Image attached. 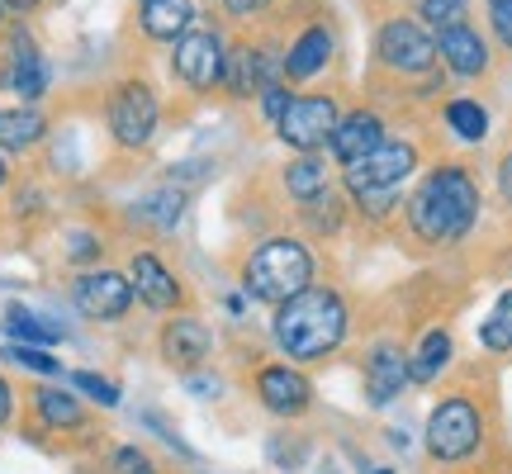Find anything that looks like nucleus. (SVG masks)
Listing matches in <instances>:
<instances>
[{
    "mask_svg": "<svg viewBox=\"0 0 512 474\" xmlns=\"http://www.w3.org/2000/svg\"><path fill=\"white\" fill-rule=\"evenodd\" d=\"M479 181L465 162H432L399 209V233L418 252L456 247L479 223Z\"/></svg>",
    "mask_w": 512,
    "mask_h": 474,
    "instance_id": "obj_1",
    "label": "nucleus"
},
{
    "mask_svg": "<svg viewBox=\"0 0 512 474\" xmlns=\"http://www.w3.org/2000/svg\"><path fill=\"white\" fill-rule=\"evenodd\" d=\"M351 318H356V313H351L347 290H342V285L313 280L309 290H299L294 299L275 304L271 342L285 361L313 370V365H328L337 351L347 347Z\"/></svg>",
    "mask_w": 512,
    "mask_h": 474,
    "instance_id": "obj_2",
    "label": "nucleus"
},
{
    "mask_svg": "<svg viewBox=\"0 0 512 474\" xmlns=\"http://www.w3.org/2000/svg\"><path fill=\"white\" fill-rule=\"evenodd\" d=\"M475 370H465L456 384L441 389V399L432 403L427 413V427H422V451H427V465H437L441 474H460L470 470L475 460H484L489 451V437H494V408L479 394Z\"/></svg>",
    "mask_w": 512,
    "mask_h": 474,
    "instance_id": "obj_3",
    "label": "nucleus"
},
{
    "mask_svg": "<svg viewBox=\"0 0 512 474\" xmlns=\"http://www.w3.org/2000/svg\"><path fill=\"white\" fill-rule=\"evenodd\" d=\"M271 24L285 38V86L290 91L342 76L347 34H342V19L332 15L328 0H280Z\"/></svg>",
    "mask_w": 512,
    "mask_h": 474,
    "instance_id": "obj_4",
    "label": "nucleus"
},
{
    "mask_svg": "<svg viewBox=\"0 0 512 474\" xmlns=\"http://www.w3.org/2000/svg\"><path fill=\"white\" fill-rule=\"evenodd\" d=\"M238 275H242V294L252 304L275 309V304L294 299L299 290H309L318 280V256L299 233H271L261 237L256 247H247Z\"/></svg>",
    "mask_w": 512,
    "mask_h": 474,
    "instance_id": "obj_5",
    "label": "nucleus"
},
{
    "mask_svg": "<svg viewBox=\"0 0 512 474\" xmlns=\"http://www.w3.org/2000/svg\"><path fill=\"white\" fill-rule=\"evenodd\" d=\"M437 62V34L418 24L408 10L375 19V34H370V72L366 86H399V81H418L432 76Z\"/></svg>",
    "mask_w": 512,
    "mask_h": 474,
    "instance_id": "obj_6",
    "label": "nucleus"
},
{
    "mask_svg": "<svg viewBox=\"0 0 512 474\" xmlns=\"http://www.w3.org/2000/svg\"><path fill=\"white\" fill-rule=\"evenodd\" d=\"M162 95L147 76L128 72L114 76L105 95H100V124H105V138H110L119 152H147L162 133Z\"/></svg>",
    "mask_w": 512,
    "mask_h": 474,
    "instance_id": "obj_7",
    "label": "nucleus"
},
{
    "mask_svg": "<svg viewBox=\"0 0 512 474\" xmlns=\"http://www.w3.org/2000/svg\"><path fill=\"white\" fill-rule=\"evenodd\" d=\"M223 57H228V29L219 19H200L190 34H181L171 43V86L190 100V105H204L214 100L223 86Z\"/></svg>",
    "mask_w": 512,
    "mask_h": 474,
    "instance_id": "obj_8",
    "label": "nucleus"
},
{
    "mask_svg": "<svg viewBox=\"0 0 512 474\" xmlns=\"http://www.w3.org/2000/svg\"><path fill=\"white\" fill-rule=\"evenodd\" d=\"M24 432L38 441V446H62V441H95V418L86 399L72 394V389H57V384H34L24 394Z\"/></svg>",
    "mask_w": 512,
    "mask_h": 474,
    "instance_id": "obj_9",
    "label": "nucleus"
},
{
    "mask_svg": "<svg viewBox=\"0 0 512 474\" xmlns=\"http://www.w3.org/2000/svg\"><path fill=\"white\" fill-rule=\"evenodd\" d=\"M351 86H318V91H294L285 119L275 124V138L290 152H323L332 138V128L342 119L351 100Z\"/></svg>",
    "mask_w": 512,
    "mask_h": 474,
    "instance_id": "obj_10",
    "label": "nucleus"
},
{
    "mask_svg": "<svg viewBox=\"0 0 512 474\" xmlns=\"http://www.w3.org/2000/svg\"><path fill=\"white\" fill-rule=\"evenodd\" d=\"M247 389L252 399L280 422H304L318 403V389H313V375L304 365L285 361V356H261L247 370Z\"/></svg>",
    "mask_w": 512,
    "mask_h": 474,
    "instance_id": "obj_11",
    "label": "nucleus"
},
{
    "mask_svg": "<svg viewBox=\"0 0 512 474\" xmlns=\"http://www.w3.org/2000/svg\"><path fill=\"white\" fill-rule=\"evenodd\" d=\"M0 34H5L0 38V91H10L19 105H38L53 91V67L43 43L24 19H10Z\"/></svg>",
    "mask_w": 512,
    "mask_h": 474,
    "instance_id": "obj_12",
    "label": "nucleus"
},
{
    "mask_svg": "<svg viewBox=\"0 0 512 474\" xmlns=\"http://www.w3.org/2000/svg\"><path fill=\"white\" fill-rule=\"evenodd\" d=\"M427 162V147L418 133H389L375 152H366L361 162H351L337 171L342 195H361V190H399L408 176H418V166Z\"/></svg>",
    "mask_w": 512,
    "mask_h": 474,
    "instance_id": "obj_13",
    "label": "nucleus"
},
{
    "mask_svg": "<svg viewBox=\"0 0 512 474\" xmlns=\"http://www.w3.org/2000/svg\"><path fill=\"white\" fill-rule=\"evenodd\" d=\"M124 271H128V285H133L138 309L157 313V318H171V313L190 309V285H185V275L176 271L157 247H133Z\"/></svg>",
    "mask_w": 512,
    "mask_h": 474,
    "instance_id": "obj_14",
    "label": "nucleus"
},
{
    "mask_svg": "<svg viewBox=\"0 0 512 474\" xmlns=\"http://www.w3.org/2000/svg\"><path fill=\"white\" fill-rule=\"evenodd\" d=\"M72 304L86 323L114 328V323H128V313H133L138 299H133L124 266H91V271L72 275Z\"/></svg>",
    "mask_w": 512,
    "mask_h": 474,
    "instance_id": "obj_15",
    "label": "nucleus"
},
{
    "mask_svg": "<svg viewBox=\"0 0 512 474\" xmlns=\"http://www.w3.org/2000/svg\"><path fill=\"white\" fill-rule=\"evenodd\" d=\"M389 114L375 105V100H366V95H351L347 100V110H342V119H337V128H332V138H328V162L342 171V166L351 162H361L366 152H375V147L389 138Z\"/></svg>",
    "mask_w": 512,
    "mask_h": 474,
    "instance_id": "obj_16",
    "label": "nucleus"
},
{
    "mask_svg": "<svg viewBox=\"0 0 512 474\" xmlns=\"http://www.w3.org/2000/svg\"><path fill=\"white\" fill-rule=\"evenodd\" d=\"M214 351H219V337L214 328L204 323L200 313H171L162 318V328H157V356H162L166 370H176V375H195L204 365L214 361Z\"/></svg>",
    "mask_w": 512,
    "mask_h": 474,
    "instance_id": "obj_17",
    "label": "nucleus"
},
{
    "mask_svg": "<svg viewBox=\"0 0 512 474\" xmlns=\"http://www.w3.org/2000/svg\"><path fill=\"white\" fill-rule=\"evenodd\" d=\"M408 347L403 337H375L361 356V399L366 408H389L408 389Z\"/></svg>",
    "mask_w": 512,
    "mask_h": 474,
    "instance_id": "obj_18",
    "label": "nucleus"
},
{
    "mask_svg": "<svg viewBox=\"0 0 512 474\" xmlns=\"http://www.w3.org/2000/svg\"><path fill=\"white\" fill-rule=\"evenodd\" d=\"M275 181H280V200L290 204V214H299L313 200H323L328 190H337V166L323 152H294L290 162L275 171Z\"/></svg>",
    "mask_w": 512,
    "mask_h": 474,
    "instance_id": "obj_19",
    "label": "nucleus"
},
{
    "mask_svg": "<svg viewBox=\"0 0 512 474\" xmlns=\"http://www.w3.org/2000/svg\"><path fill=\"white\" fill-rule=\"evenodd\" d=\"M437 62L441 72L460 76V81H479V76L494 72V48H489V38L479 34L470 19H460V24L437 34Z\"/></svg>",
    "mask_w": 512,
    "mask_h": 474,
    "instance_id": "obj_20",
    "label": "nucleus"
},
{
    "mask_svg": "<svg viewBox=\"0 0 512 474\" xmlns=\"http://www.w3.org/2000/svg\"><path fill=\"white\" fill-rule=\"evenodd\" d=\"M200 24V0H133V29L143 43L162 48Z\"/></svg>",
    "mask_w": 512,
    "mask_h": 474,
    "instance_id": "obj_21",
    "label": "nucleus"
},
{
    "mask_svg": "<svg viewBox=\"0 0 512 474\" xmlns=\"http://www.w3.org/2000/svg\"><path fill=\"white\" fill-rule=\"evenodd\" d=\"M185 209H190V190H181V185H152V190H143L138 200L124 209V219L138 228V233L147 237H171L176 228H181Z\"/></svg>",
    "mask_w": 512,
    "mask_h": 474,
    "instance_id": "obj_22",
    "label": "nucleus"
},
{
    "mask_svg": "<svg viewBox=\"0 0 512 474\" xmlns=\"http://www.w3.org/2000/svg\"><path fill=\"white\" fill-rule=\"evenodd\" d=\"M223 100L233 105H252L261 95V76H256V53H252V34L238 29L228 34V57H223V86H219Z\"/></svg>",
    "mask_w": 512,
    "mask_h": 474,
    "instance_id": "obj_23",
    "label": "nucleus"
},
{
    "mask_svg": "<svg viewBox=\"0 0 512 474\" xmlns=\"http://www.w3.org/2000/svg\"><path fill=\"white\" fill-rule=\"evenodd\" d=\"M456 365V337H451V328H427L408 347V380L413 384H437L446 370Z\"/></svg>",
    "mask_w": 512,
    "mask_h": 474,
    "instance_id": "obj_24",
    "label": "nucleus"
},
{
    "mask_svg": "<svg viewBox=\"0 0 512 474\" xmlns=\"http://www.w3.org/2000/svg\"><path fill=\"white\" fill-rule=\"evenodd\" d=\"M53 119L38 110V105H0V152H34L38 143H48Z\"/></svg>",
    "mask_w": 512,
    "mask_h": 474,
    "instance_id": "obj_25",
    "label": "nucleus"
},
{
    "mask_svg": "<svg viewBox=\"0 0 512 474\" xmlns=\"http://www.w3.org/2000/svg\"><path fill=\"white\" fill-rule=\"evenodd\" d=\"M0 332L10 337V342H24V347H57L67 328L53 323V318H38L34 309H24V304H5V318H0Z\"/></svg>",
    "mask_w": 512,
    "mask_h": 474,
    "instance_id": "obj_26",
    "label": "nucleus"
},
{
    "mask_svg": "<svg viewBox=\"0 0 512 474\" xmlns=\"http://www.w3.org/2000/svg\"><path fill=\"white\" fill-rule=\"evenodd\" d=\"M441 124H446V133L460 138V143H484V138H489V110L479 105L475 95L441 100Z\"/></svg>",
    "mask_w": 512,
    "mask_h": 474,
    "instance_id": "obj_27",
    "label": "nucleus"
},
{
    "mask_svg": "<svg viewBox=\"0 0 512 474\" xmlns=\"http://www.w3.org/2000/svg\"><path fill=\"white\" fill-rule=\"evenodd\" d=\"M53 214V195L43 181H10V219L34 228V223H48Z\"/></svg>",
    "mask_w": 512,
    "mask_h": 474,
    "instance_id": "obj_28",
    "label": "nucleus"
},
{
    "mask_svg": "<svg viewBox=\"0 0 512 474\" xmlns=\"http://www.w3.org/2000/svg\"><path fill=\"white\" fill-rule=\"evenodd\" d=\"M105 233H95V228H67L62 233V261L72 266V271H91V266H105Z\"/></svg>",
    "mask_w": 512,
    "mask_h": 474,
    "instance_id": "obj_29",
    "label": "nucleus"
},
{
    "mask_svg": "<svg viewBox=\"0 0 512 474\" xmlns=\"http://www.w3.org/2000/svg\"><path fill=\"white\" fill-rule=\"evenodd\" d=\"M214 5H219V24L228 34L261 29V24H271L275 10H280V0H214Z\"/></svg>",
    "mask_w": 512,
    "mask_h": 474,
    "instance_id": "obj_30",
    "label": "nucleus"
},
{
    "mask_svg": "<svg viewBox=\"0 0 512 474\" xmlns=\"http://www.w3.org/2000/svg\"><path fill=\"white\" fill-rule=\"evenodd\" d=\"M479 347L489 351V356H508L512 351V290L498 294L494 313L479 323Z\"/></svg>",
    "mask_w": 512,
    "mask_h": 474,
    "instance_id": "obj_31",
    "label": "nucleus"
},
{
    "mask_svg": "<svg viewBox=\"0 0 512 474\" xmlns=\"http://www.w3.org/2000/svg\"><path fill=\"white\" fill-rule=\"evenodd\" d=\"M408 15L427 24L432 34H441V29H451L470 15V0H408Z\"/></svg>",
    "mask_w": 512,
    "mask_h": 474,
    "instance_id": "obj_32",
    "label": "nucleus"
},
{
    "mask_svg": "<svg viewBox=\"0 0 512 474\" xmlns=\"http://www.w3.org/2000/svg\"><path fill=\"white\" fill-rule=\"evenodd\" d=\"M67 380H72V389H81V399L95 403V408H119V403H124V389H119L110 375H100V370H72Z\"/></svg>",
    "mask_w": 512,
    "mask_h": 474,
    "instance_id": "obj_33",
    "label": "nucleus"
},
{
    "mask_svg": "<svg viewBox=\"0 0 512 474\" xmlns=\"http://www.w3.org/2000/svg\"><path fill=\"white\" fill-rule=\"evenodd\" d=\"M100 474H162V470H157V460L147 456L143 446L119 441V446H110V451H105V460H100Z\"/></svg>",
    "mask_w": 512,
    "mask_h": 474,
    "instance_id": "obj_34",
    "label": "nucleus"
},
{
    "mask_svg": "<svg viewBox=\"0 0 512 474\" xmlns=\"http://www.w3.org/2000/svg\"><path fill=\"white\" fill-rule=\"evenodd\" d=\"M5 361H10V365H24L29 375H43V380H53V375H62V361H57L53 351H43V347H24V342H10V347H5Z\"/></svg>",
    "mask_w": 512,
    "mask_h": 474,
    "instance_id": "obj_35",
    "label": "nucleus"
},
{
    "mask_svg": "<svg viewBox=\"0 0 512 474\" xmlns=\"http://www.w3.org/2000/svg\"><path fill=\"white\" fill-rule=\"evenodd\" d=\"M266 456H271L275 470H304V456H309V441L299 437V432H275L271 446H266Z\"/></svg>",
    "mask_w": 512,
    "mask_h": 474,
    "instance_id": "obj_36",
    "label": "nucleus"
},
{
    "mask_svg": "<svg viewBox=\"0 0 512 474\" xmlns=\"http://www.w3.org/2000/svg\"><path fill=\"white\" fill-rule=\"evenodd\" d=\"M209 176H214V162H209V157H190V162L166 166V176H162V181L181 185V190H195V185H204Z\"/></svg>",
    "mask_w": 512,
    "mask_h": 474,
    "instance_id": "obj_37",
    "label": "nucleus"
},
{
    "mask_svg": "<svg viewBox=\"0 0 512 474\" xmlns=\"http://www.w3.org/2000/svg\"><path fill=\"white\" fill-rule=\"evenodd\" d=\"M290 86H271V91H261L256 95V105H261V119L271 124V133H275V124L285 119V110H290Z\"/></svg>",
    "mask_w": 512,
    "mask_h": 474,
    "instance_id": "obj_38",
    "label": "nucleus"
},
{
    "mask_svg": "<svg viewBox=\"0 0 512 474\" xmlns=\"http://www.w3.org/2000/svg\"><path fill=\"white\" fill-rule=\"evenodd\" d=\"M19 408H24V399H19V384L0 370V432L19 422Z\"/></svg>",
    "mask_w": 512,
    "mask_h": 474,
    "instance_id": "obj_39",
    "label": "nucleus"
},
{
    "mask_svg": "<svg viewBox=\"0 0 512 474\" xmlns=\"http://www.w3.org/2000/svg\"><path fill=\"white\" fill-rule=\"evenodd\" d=\"M484 5H489V29H494V38L512 53V0H484Z\"/></svg>",
    "mask_w": 512,
    "mask_h": 474,
    "instance_id": "obj_40",
    "label": "nucleus"
},
{
    "mask_svg": "<svg viewBox=\"0 0 512 474\" xmlns=\"http://www.w3.org/2000/svg\"><path fill=\"white\" fill-rule=\"evenodd\" d=\"M143 422L147 427H152V432H157V437L166 441V446H171V451H176V456H185V460H195V451H190V446H185L181 437H176V432H171V422L162 418V413H143Z\"/></svg>",
    "mask_w": 512,
    "mask_h": 474,
    "instance_id": "obj_41",
    "label": "nucleus"
},
{
    "mask_svg": "<svg viewBox=\"0 0 512 474\" xmlns=\"http://www.w3.org/2000/svg\"><path fill=\"white\" fill-rule=\"evenodd\" d=\"M185 384H190V394L195 399H219V375H204V370H195V375H185Z\"/></svg>",
    "mask_w": 512,
    "mask_h": 474,
    "instance_id": "obj_42",
    "label": "nucleus"
},
{
    "mask_svg": "<svg viewBox=\"0 0 512 474\" xmlns=\"http://www.w3.org/2000/svg\"><path fill=\"white\" fill-rule=\"evenodd\" d=\"M498 200L512 209V147L498 157Z\"/></svg>",
    "mask_w": 512,
    "mask_h": 474,
    "instance_id": "obj_43",
    "label": "nucleus"
},
{
    "mask_svg": "<svg viewBox=\"0 0 512 474\" xmlns=\"http://www.w3.org/2000/svg\"><path fill=\"white\" fill-rule=\"evenodd\" d=\"M0 5H5V15L10 19H29L34 10H43L48 0H0Z\"/></svg>",
    "mask_w": 512,
    "mask_h": 474,
    "instance_id": "obj_44",
    "label": "nucleus"
},
{
    "mask_svg": "<svg viewBox=\"0 0 512 474\" xmlns=\"http://www.w3.org/2000/svg\"><path fill=\"white\" fill-rule=\"evenodd\" d=\"M15 181V162H10V152H0V190H10Z\"/></svg>",
    "mask_w": 512,
    "mask_h": 474,
    "instance_id": "obj_45",
    "label": "nucleus"
},
{
    "mask_svg": "<svg viewBox=\"0 0 512 474\" xmlns=\"http://www.w3.org/2000/svg\"><path fill=\"white\" fill-rule=\"evenodd\" d=\"M361 474H394V470H389V465H380V470H375V465H366Z\"/></svg>",
    "mask_w": 512,
    "mask_h": 474,
    "instance_id": "obj_46",
    "label": "nucleus"
},
{
    "mask_svg": "<svg viewBox=\"0 0 512 474\" xmlns=\"http://www.w3.org/2000/svg\"><path fill=\"white\" fill-rule=\"evenodd\" d=\"M5 24H10V15H5V5H0V29H5Z\"/></svg>",
    "mask_w": 512,
    "mask_h": 474,
    "instance_id": "obj_47",
    "label": "nucleus"
},
{
    "mask_svg": "<svg viewBox=\"0 0 512 474\" xmlns=\"http://www.w3.org/2000/svg\"><path fill=\"white\" fill-rule=\"evenodd\" d=\"M460 474H475V470H460Z\"/></svg>",
    "mask_w": 512,
    "mask_h": 474,
    "instance_id": "obj_48",
    "label": "nucleus"
},
{
    "mask_svg": "<svg viewBox=\"0 0 512 474\" xmlns=\"http://www.w3.org/2000/svg\"><path fill=\"white\" fill-rule=\"evenodd\" d=\"M498 474H512V470H498Z\"/></svg>",
    "mask_w": 512,
    "mask_h": 474,
    "instance_id": "obj_49",
    "label": "nucleus"
}]
</instances>
